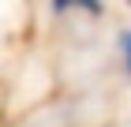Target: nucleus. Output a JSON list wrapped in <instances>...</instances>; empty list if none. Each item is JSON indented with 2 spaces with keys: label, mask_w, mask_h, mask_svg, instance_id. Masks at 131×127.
<instances>
[{
  "label": "nucleus",
  "mask_w": 131,
  "mask_h": 127,
  "mask_svg": "<svg viewBox=\"0 0 131 127\" xmlns=\"http://www.w3.org/2000/svg\"><path fill=\"white\" fill-rule=\"evenodd\" d=\"M120 52H124V64H127V71H131V30L120 34Z\"/></svg>",
  "instance_id": "obj_2"
},
{
  "label": "nucleus",
  "mask_w": 131,
  "mask_h": 127,
  "mask_svg": "<svg viewBox=\"0 0 131 127\" xmlns=\"http://www.w3.org/2000/svg\"><path fill=\"white\" fill-rule=\"evenodd\" d=\"M52 8L64 11V8H86V11H101V0H52Z\"/></svg>",
  "instance_id": "obj_1"
}]
</instances>
